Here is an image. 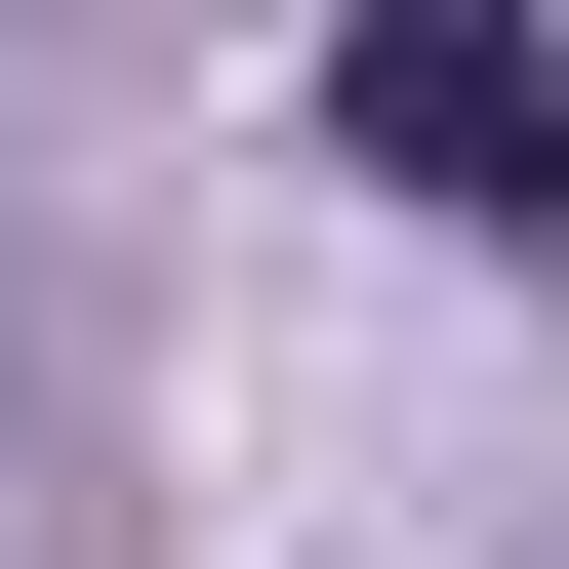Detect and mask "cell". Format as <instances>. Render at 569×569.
I'll list each match as a JSON object with an SVG mask.
<instances>
[{
  "label": "cell",
  "mask_w": 569,
  "mask_h": 569,
  "mask_svg": "<svg viewBox=\"0 0 569 569\" xmlns=\"http://www.w3.org/2000/svg\"><path fill=\"white\" fill-rule=\"evenodd\" d=\"M326 163L448 203V244H569V0H367L326 41Z\"/></svg>",
  "instance_id": "obj_1"
}]
</instances>
